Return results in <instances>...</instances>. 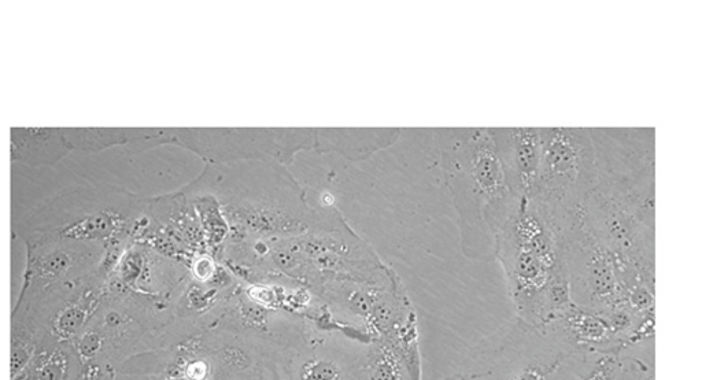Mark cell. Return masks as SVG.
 <instances>
[{
    "label": "cell",
    "mask_w": 702,
    "mask_h": 380,
    "mask_svg": "<svg viewBox=\"0 0 702 380\" xmlns=\"http://www.w3.org/2000/svg\"><path fill=\"white\" fill-rule=\"evenodd\" d=\"M493 257L524 322L548 326L574 304L564 243L548 213L531 199H520L495 232Z\"/></svg>",
    "instance_id": "obj_1"
},
{
    "label": "cell",
    "mask_w": 702,
    "mask_h": 380,
    "mask_svg": "<svg viewBox=\"0 0 702 380\" xmlns=\"http://www.w3.org/2000/svg\"><path fill=\"white\" fill-rule=\"evenodd\" d=\"M435 136L460 225L461 250L471 260H494L495 232L520 198L509 190L489 128H442Z\"/></svg>",
    "instance_id": "obj_2"
},
{
    "label": "cell",
    "mask_w": 702,
    "mask_h": 380,
    "mask_svg": "<svg viewBox=\"0 0 702 380\" xmlns=\"http://www.w3.org/2000/svg\"><path fill=\"white\" fill-rule=\"evenodd\" d=\"M575 350L553 324L537 327L516 317L475 346L458 375L464 380H554Z\"/></svg>",
    "instance_id": "obj_3"
},
{
    "label": "cell",
    "mask_w": 702,
    "mask_h": 380,
    "mask_svg": "<svg viewBox=\"0 0 702 380\" xmlns=\"http://www.w3.org/2000/svg\"><path fill=\"white\" fill-rule=\"evenodd\" d=\"M598 183L589 128H541V161L531 201L552 221L583 204Z\"/></svg>",
    "instance_id": "obj_4"
},
{
    "label": "cell",
    "mask_w": 702,
    "mask_h": 380,
    "mask_svg": "<svg viewBox=\"0 0 702 380\" xmlns=\"http://www.w3.org/2000/svg\"><path fill=\"white\" fill-rule=\"evenodd\" d=\"M506 183L515 197L530 199L541 161V128H489Z\"/></svg>",
    "instance_id": "obj_5"
},
{
    "label": "cell",
    "mask_w": 702,
    "mask_h": 380,
    "mask_svg": "<svg viewBox=\"0 0 702 380\" xmlns=\"http://www.w3.org/2000/svg\"><path fill=\"white\" fill-rule=\"evenodd\" d=\"M623 350H575L554 380H620Z\"/></svg>",
    "instance_id": "obj_6"
},
{
    "label": "cell",
    "mask_w": 702,
    "mask_h": 380,
    "mask_svg": "<svg viewBox=\"0 0 702 380\" xmlns=\"http://www.w3.org/2000/svg\"><path fill=\"white\" fill-rule=\"evenodd\" d=\"M297 380H350L338 361L321 354L306 357L298 368Z\"/></svg>",
    "instance_id": "obj_7"
},
{
    "label": "cell",
    "mask_w": 702,
    "mask_h": 380,
    "mask_svg": "<svg viewBox=\"0 0 702 380\" xmlns=\"http://www.w3.org/2000/svg\"><path fill=\"white\" fill-rule=\"evenodd\" d=\"M446 380H464V379L461 378V376L457 374V375L452 376V378H449V379H446Z\"/></svg>",
    "instance_id": "obj_8"
}]
</instances>
